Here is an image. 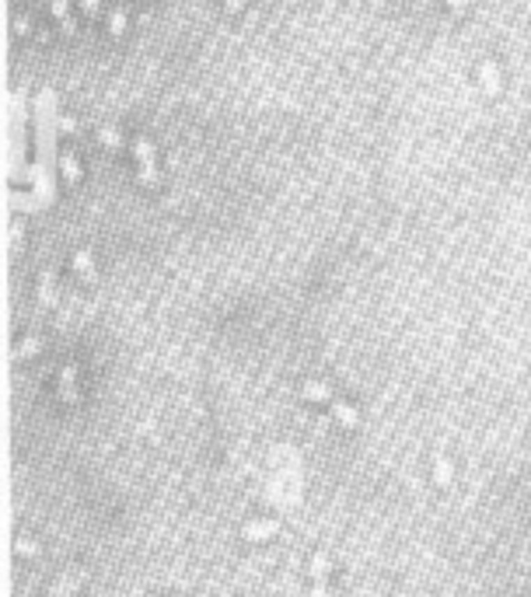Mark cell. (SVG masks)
Wrapping results in <instances>:
<instances>
[{"mask_svg": "<svg viewBox=\"0 0 531 597\" xmlns=\"http://www.w3.org/2000/svg\"><path fill=\"white\" fill-rule=\"evenodd\" d=\"M102 140H105L109 147H119V133H116V130H102Z\"/></svg>", "mask_w": 531, "mask_h": 597, "instance_id": "obj_14", "label": "cell"}, {"mask_svg": "<svg viewBox=\"0 0 531 597\" xmlns=\"http://www.w3.org/2000/svg\"><path fill=\"white\" fill-rule=\"evenodd\" d=\"M447 479H451L447 461H444V458H437V486H447Z\"/></svg>", "mask_w": 531, "mask_h": 597, "instance_id": "obj_11", "label": "cell"}, {"mask_svg": "<svg viewBox=\"0 0 531 597\" xmlns=\"http://www.w3.org/2000/svg\"><path fill=\"white\" fill-rule=\"evenodd\" d=\"M133 157H137V171H140V182L157 189L161 185V171H157V154H154V144L147 137H133Z\"/></svg>", "mask_w": 531, "mask_h": 597, "instance_id": "obj_1", "label": "cell"}, {"mask_svg": "<svg viewBox=\"0 0 531 597\" xmlns=\"http://www.w3.org/2000/svg\"><path fill=\"white\" fill-rule=\"evenodd\" d=\"M308 597H329V590H325V587H322V583H318V587H315V590H311V594H308Z\"/></svg>", "mask_w": 531, "mask_h": 597, "instance_id": "obj_17", "label": "cell"}, {"mask_svg": "<svg viewBox=\"0 0 531 597\" xmlns=\"http://www.w3.org/2000/svg\"><path fill=\"white\" fill-rule=\"evenodd\" d=\"M444 4H451V11L458 15H468V0H444Z\"/></svg>", "mask_w": 531, "mask_h": 597, "instance_id": "obj_13", "label": "cell"}, {"mask_svg": "<svg viewBox=\"0 0 531 597\" xmlns=\"http://www.w3.org/2000/svg\"><path fill=\"white\" fill-rule=\"evenodd\" d=\"M81 8H84L88 18H98V15H102V4H98V0H81Z\"/></svg>", "mask_w": 531, "mask_h": 597, "instance_id": "obj_12", "label": "cell"}, {"mask_svg": "<svg viewBox=\"0 0 531 597\" xmlns=\"http://www.w3.org/2000/svg\"><path fill=\"white\" fill-rule=\"evenodd\" d=\"M332 409H336V416H339V419H343V423H346L350 430H357V426H360V419H357V412H353V409H350L346 402H339V398H332Z\"/></svg>", "mask_w": 531, "mask_h": 597, "instance_id": "obj_6", "label": "cell"}, {"mask_svg": "<svg viewBox=\"0 0 531 597\" xmlns=\"http://www.w3.org/2000/svg\"><path fill=\"white\" fill-rule=\"evenodd\" d=\"M123 29H126V15H123V11H112V18H109V32H112V36H123Z\"/></svg>", "mask_w": 531, "mask_h": 597, "instance_id": "obj_10", "label": "cell"}, {"mask_svg": "<svg viewBox=\"0 0 531 597\" xmlns=\"http://www.w3.org/2000/svg\"><path fill=\"white\" fill-rule=\"evenodd\" d=\"M305 395H308V398H322V402H332V391H329L325 385H308V388H305Z\"/></svg>", "mask_w": 531, "mask_h": 597, "instance_id": "obj_9", "label": "cell"}, {"mask_svg": "<svg viewBox=\"0 0 531 597\" xmlns=\"http://www.w3.org/2000/svg\"><path fill=\"white\" fill-rule=\"evenodd\" d=\"M60 168H63V178H67V185H70V189H77V185H81V168H77V157H74L70 150L60 157Z\"/></svg>", "mask_w": 531, "mask_h": 597, "instance_id": "obj_3", "label": "cell"}, {"mask_svg": "<svg viewBox=\"0 0 531 597\" xmlns=\"http://www.w3.org/2000/svg\"><path fill=\"white\" fill-rule=\"evenodd\" d=\"M53 18L60 22V32H63L67 39H74V36H77V25H74V18H70L67 0H53Z\"/></svg>", "mask_w": 531, "mask_h": 597, "instance_id": "obj_2", "label": "cell"}, {"mask_svg": "<svg viewBox=\"0 0 531 597\" xmlns=\"http://www.w3.org/2000/svg\"><path fill=\"white\" fill-rule=\"evenodd\" d=\"M280 531V524L277 520H266V524H248L245 527V538H270V534H277Z\"/></svg>", "mask_w": 531, "mask_h": 597, "instance_id": "obj_4", "label": "cell"}, {"mask_svg": "<svg viewBox=\"0 0 531 597\" xmlns=\"http://www.w3.org/2000/svg\"><path fill=\"white\" fill-rule=\"evenodd\" d=\"M486 88L496 91V70H493V67H486Z\"/></svg>", "mask_w": 531, "mask_h": 597, "instance_id": "obj_16", "label": "cell"}, {"mask_svg": "<svg viewBox=\"0 0 531 597\" xmlns=\"http://www.w3.org/2000/svg\"><path fill=\"white\" fill-rule=\"evenodd\" d=\"M325 573H329L325 555H315V559H311V576H315V583H322V580H325Z\"/></svg>", "mask_w": 531, "mask_h": 597, "instance_id": "obj_8", "label": "cell"}, {"mask_svg": "<svg viewBox=\"0 0 531 597\" xmlns=\"http://www.w3.org/2000/svg\"><path fill=\"white\" fill-rule=\"evenodd\" d=\"M63 398H67V402H77V391H74V367L63 371Z\"/></svg>", "mask_w": 531, "mask_h": 597, "instance_id": "obj_7", "label": "cell"}, {"mask_svg": "<svg viewBox=\"0 0 531 597\" xmlns=\"http://www.w3.org/2000/svg\"><path fill=\"white\" fill-rule=\"evenodd\" d=\"M224 8H227L231 15H238V11L245 8V0H224Z\"/></svg>", "mask_w": 531, "mask_h": 597, "instance_id": "obj_15", "label": "cell"}, {"mask_svg": "<svg viewBox=\"0 0 531 597\" xmlns=\"http://www.w3.org/2000/svg\"><path fill=\"white\" fill-rule=\"evenodd\" d=\"M74 269H77L88 283H95V265H91V255H88V251H77V255H74Z\"/></svg>", "mask_w": 531, "mask_h": 597, "instance_id": "obj_5", "label": "cell"}]
</instances>
